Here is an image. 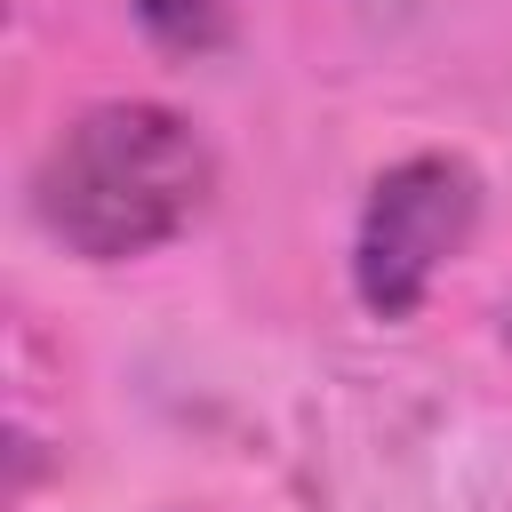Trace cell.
Returning a JSON list of instances; mask_svg holds the SVG:
<instances>
[{
    "instance_id": "cell-1",
    "label": "cell",
    "mask_w": 512,
    "mask_h": 512,
    "mask_svg": "<svg viewBox=\"0 0 512 512\" xmlns=\"http://www.w3.org/2000/svg\"><path fill=\"white\" fill-rule=\"evenodd\" d=\"M216 192L208 136L152 96L72 112L32 160V224L80 264H136L200 224Z\"/></svg>"
},
{
    "instance_id": "cell-2",
    "label": "cell",
    "mask_w": 512,
    "mask_h": 512,
    "mask_svg": "<svg viewBox=\"0 0 512 512\" xmlns=\"http://www.w3.org/2000/svg\"><path fill=\"white\" fill-rule=\"evenodd\" d=\"M480 232V168L464 152H408L392 160L352 224V296L376 320H408L432 280Z\"/></svg>"
},
{
    "instance_id": "cell-3",
    "label": "cell",
    "mask_w": 512,
    "mask_h": 512,
    "mask_svg": "<svg viewBox=\"0 0 512 512\" xmlns=\"http://www.w3.org/2000/svg\"><path fill=\"white\" fill-rule=\"evenodd\" d=\"M136 24L168 48V56H208L232 32V0H136Z\"/></svg>"
}]
</instances>
